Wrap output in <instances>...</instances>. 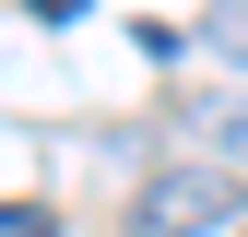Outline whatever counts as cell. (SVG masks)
<instances>
[{
    "instance_id": "6da1fadb",
    "label": "cell",
    "mask_w": 248,
    "mask_h": 237,
    "mask_svg": "<svg viewBox=\"0 0 248 237\" xmlns=\"http://www.w3.org/2000/svg\"><path fill=\"white\" fill-rule=\"evenodd\" d=\"M213 225H236V166H154L142 190H130V237H213Z\"/></svg>"
},
{
    "instance_id": "7a4b0ae2",
    "label": "cell",
    "mask_w": 248,
    "mask_h": 237,
    "mask_svg": "<svg viewBox=\"0 0 248 237\" xmlns=\"http://www.w3.org/2000/svg\"><path fill=\"white\" fill-rule=\"evenodd\" d=\"M201 142H213V166H248V95H213L201 107Z\"/></svg>"
},
{
    "instance_id": "3957f363",
    "label": "cell",
    "mask_w": 248,
    "mask_h": 237,
    "mask_svg": "<svg viewBox=\"0 0 248 237\" xmlns=\"http://www.w3.org/2000/svg\"><path fill=\"white\" fill-rule=\"evenodd\" d=\"M0 237H59V214L47 202H0Z\"/></svg>"
},
{
    "instance_id": "277c9868",
    "label": "cell",
    "mask_w": 248,
    "mask_h": 237,
    "mask_svg": "<svg viewBox=\"0 0 248 237\" xmlns=\"http://www.w3.org/2000/svg\"><path fill=\"white\" fill-rule=\"evenodd\" d=\"M24 12H36V24H71V12H95V0H24Z\"/></svg>"
}]
</instances>
